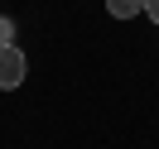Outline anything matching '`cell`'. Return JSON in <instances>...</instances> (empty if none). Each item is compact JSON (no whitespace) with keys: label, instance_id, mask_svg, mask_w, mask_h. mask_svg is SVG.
I'll use <instances>...</instances> for the list:
<instances>
[{"label":"cell","instance_id":"cell-1","mask_svg":"<svg viewBox=\"0 0 159 149\" xmlns=\"http://www.w3.org/2000/svg\"><path fill=\"white\" fill-rule=\"evenodd\" d=\"M24 72H29L24 53L15 48V43H0V91H15V87L24 82Z\"/></svg>","mask_w":159,"mask_h":149},{"label":"cell","instance_id":"cell-2","mask_svg":"<svg viewBox=\"0 0 159 149\" xmlns=\"http://www.w3.org/2000/svg\"><path fill=\"white\" fill-rule=\"evenodd\" d=\"M106 15L111 20H135V15H145V0H106Z\"/></svg>","mask_w":159,"mask_h":149},{"label":"cell","instance_id":"cell-3","mask_svg":"<svg viewBox=\"0 0 159 149\" xmlns=\"http://www.w3.org/2000/svg\"><path fill=\"white\" fill-rule=\"evenodd\" d=\"M0 43H15V20L10 15H0Z\"/></svg>","mask_w":159,"mask_h":149},{"label":"cell","instance_id":"cell-4","mask_svg":"<svg viewBox=\"0 0 159 149\" xmlns=\"http://www.w3.org/2000/svg\"><path fill=\"white\" fill-rule=\"evenodd\" d=\"M145 15H149V20L159 24V0H145Z\"/></svg>","mask_w":159,"mask_h":149}]
</instances>
